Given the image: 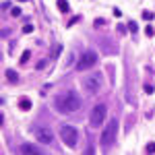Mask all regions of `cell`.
<instances>
[{
    "mask_svg": "<svg viewBox=\"0 0 155 155\" xmlns=\"http://www.w3.org/2000/svg\"><path fill=\"white\" fill-rule=\"evenodd\" d=\"M54 106L58 112H62V114H71V112H77L81 108V97L77 95L75 91H66L64 95H58L54 99Z\"/></svg>",
    "mask_w": 155,
    "mask_h": 155,
    "instance_id": "6da1fadb",
    "label": "cell"
},
{
    "mask_svg": "<svg viewBox=\"0 0 155 155\" xmlns=\"http://www.w3.org/2000/svg\"><path fill=\"white\" fill-rule=\"evenodd\" d=\"M116 139H118V118H112L110 122H108V126H106V130L101 132V139H99V143H101V147H112V145L116 143Z\"/></svg>",
    "mask_w": 155,
    "mask_h": 155,
    "instance_id": "7a4b0ae2",
    "label": "cell"
},
{
    "mask_svg": "<svg viewBox=\"0 0 155 155\" xmlns=\"http://www.w3.org/2000/svg\"><path fill=\"white\" fill-rule=\"evenodd\" d=\"M106 114H108V108H106V103H97V106L91 110L89 124H91L93 128H99L103 122H106Z\"/></svg>",
    "mask_w": 155,
    "mask_h": 155,
    "instance_id": "3957f363",
    "label": "cell"
},
{
    "mask_svg": "<svg viewBox=\"0 0 155 155\" xmlns=\"http://www.w3.org/2000/svg\"><path fill=\"white\" fill-rule=\"evenodd\" d=\"M60 139L64 141L66 147H75L77 145V139H79V134H77V128L71 126V124H64L60 128Z\"/></svg>",
    "mask_w": 155,
    "mask_h": 155,
    "instance_id": "277c9868",
    "label": "cell"
},
{
    "mask_svg": "<svg viewBox=\"0 0 155 155\" xmlns=\"http://www.w3.org/2000/svg\"><path fill=\"white\" fill-rule=\"evenodd\" d=\"M101 83H103V77L99 73H95V75H89L87 79L83 81V87H85L87 93H97L101 89Z\"/></svg>",
    "mask_w": 155,
    "mask_h": 155,
    "instance_id": "5b68a950",
    "label": "cell"
},
{
    "mask_svg": "<svg viewBox=\"0 0 155 155\" xmlns=\"http://www.w3.org/2000/svg\"><path fill=\"white\" fill-rule=\"evenodd\" d=\"M95 62H97V54L93 50H87V52H83V56L79 60V64H77V68H79V71H87V68L95 66Z\"/></svg>",
    "mask_w": 155,
    "mask_h": 155,
    "instance_id": "8992f818",
    "label": "cell"
},
{
    "mask_svg": "<svg viewBox=\"0 0 155 155\" xmlns=\"http://www.w3.org/2000/svg\"><path fill=\"white\" fill-rule=\"evenodd\" d=\"M35 136H37V141L41 145H52L54 143V132H52L48 126H39L35 130Z\"/></svg>",
    "mask_w": 155,
    "mask_h": 155,
    "instance_id": "52a82bcc",
    "label": "cell"
},
{
    "mask_svg": "<svg viewBox=\"0 0 155 155\" xmlns=\"http://www.w3.org/2000/svg\"><path fill=\"white\" fill-rule=\"evenodd\" d=\"M4 77H6L11 83H19V73L13 71V68H6V71H4Z\"/></svg>",
    "mask_w": 155,
    "mask_h": 155,
    "instance_id": "ba28073f",
    "label": "cell"
},
{
    "mask_svg": "<svg viewBox=\"0 0 155 155\" xmlns=\"http://www.w3.org/2000/svg\"><path fill=\"white\" fill-rule=\"evenodd\" d=\"M19 151L21 153H39V149L35 147V145H31V143H23Z\"/></svg>",
    "mask_w": 155,
    "mask_h": 155,
    "instance_id": "9c48e42d",
    "label": "cell"
},
{
    "mask_svg": "<svg viewBox=\"0 0 155 155\" xmlns=\"http://www.w3.org/2000/svg\"><path fill=\"white\" fill-rule=\"evenodd\" d=\"M19 108H21V110H25V112H27V110H31V101H29L27 97H21V101H19Z\"/></svg>",
    "mask_w": 155,
    "mask_h": 155,
    "instance_id": "30bf717a",
    "label": "cell"
},
{
    "mask_svg": "<svg viewBox=\"0 0 155 155\" xmlns=\"http://www.w3.org/2000/svg\"><path fill=\"white\" fill-rule=\"evenodd\" d=\"M58 8H60V13H68V2L66 0H58Z\"/></svg>",
    "mask_w": 155,
    "mask_h": 155,
    "instance_id": "8fae6325",
    "label": "cell"
},
{
    "mask_svg": "<svg viewBox=\"0 0 155 155\" xmlns=\"http://www.w3.org/2000/svg\"><path fill=\"white\" fill-rule=\"evenodd\" d=\"M143 19H145V21H153L155 15H153L151 11H143Z\"/></svg>",
    "mask_w": 155,
    "mask_h": 155,
    "instance_id": "7c38bea8",
    "label": "cell"
},
{
    "mask_svg": "<svg viewBox=\"0 0 155 155\" xmlns=\"http://www.w3.org/2000/svg\"><path fill=\"white\" fill-rule=\"evenodd\" d=\"M116 29H118V33H122V35H124V33L128 31V25H122V23H118V27H116Z\"/></svg>",
    "mask_w": 155,
    "mask_h": 155,
    "instance_id": "4fadbf2b",
    "label": "cell"
},
{
    "mask_svg": "<svg viewBox=\"0 0 155 155\" xmlns=\"http://www.w3.org/2000/svg\"><path fill=\"white\" fill-rule=\"evenodd\" d=\"M136 29H139V25H136V21H130V23H128V31H136Z\"/></svg>",
    "mask_w": 155,
    "mask_h": 155,
    "instance_id": "5bb4252c",
    "label": "cell"
},
{
    "mask_svg": "<svg viewBox=\"0 0 155 155\" xmlns=\"http://www.w3.org/2000/svg\"><path fill=\"white\" fill-rule=\"evenodd\" d=\"M11 15H13V17H21V8H19V6H13V8H11Z\"/></svg>",
    "mask_w": 155,
    "mask_h": 155,
    "instance_id": "9a60e30c",
    "label": "cell"
},
{
    "mask_svg": "<svg viewBox=\"0 0 155 155\" xmlns=\"http://www.w3.org/2000/svg\"><path fill=\"white\" fill-rule=\"evenodd\" d=\"M11 8H13L11 0H4V2H2V11H11Z\"/></svg>",
    "mask_w": 155,
    "mask_h": 155,
    "instance_id": "2e32d148",
    "label": "cell"
},
{
    "mask_svg": "<svg viewBox=\"0 0 155 155\" xmlns=\"http://www.w3.org/2000/svg\"><path fill=\"white\" fill-rule=\"evenodd\" d=\"M23 33H33V25H31V23H27V25L23 27Z\"/></svg>",
    "mask_w": 155,
    "mask_h": 155,
    "instance_id": "e0dca14e",
    "label": "cell"
},
{
    "mask_svg": "<svg viewBox=\"0 0 155 155\" xmlns=\"http://www.w3.org/2000/svg\"><path fill=\"white\" fill-rule=\"evenodd\" d=\"M145 151H147V153H155V143H149V145H147V149H145Z\"/></svg>",
    "mask_w": 155,
    "mask_h": 155,
    "instance_id": "ac0fdd59",
    "label": "cell"
},
{
    "mask_svg": "<svg viewBox=\"0 0 155 155\" xmlns=\"http://www.w3.org/2000/svg\"><path fill=\"white\" fill-rule=\"evenodd\" d=\"M143 89H145V93H149V95H151V93H153V85H149V83H147Z\"/></svg>",
    "mask_w": 155,
    "mask_h": 155,
    "instance_id": "d6986e66",
    "label": "cell"
},
{
    "mask_svg": "<svg viewBox=\"0 0 155 155\" xmlns=\"http://www.w3.org/2000/svg\"><path fill=\"white\" fill-rule=\"evenodd\" d=\"M145 33H147L149 37H153V35H155V29H153V27H147V29H145Z\"/></svg>",
    "mask_w": 155,
    "mask_h": 155,
    "instance_id": "ffe728a7",
    "label": "cell"
},
{
    "mask_svg": "<svg viewBox=\"0 0 155 155\" xmlns=\"http://www.w3.org/2000/svg\"><path fill=\"white\" fill-rule=\"evenodd\" d=\"M27 60H29V52H23V56H21V64H23V62H27Z\"/></svg>",
    "mask_w": 155,
    "mask_h": 155,
    "instance_id": "44dd1931",
    "label": "cell"
},
{
    "mask_svg": "<svg viewBox=\"0 0 155 155\" xmlns=\"http://www.w3.org/2000/svg\"><path fill=\"white\" fill-rule=\"evenodd\" d=\"M44 66H46V60H39V62H37V66H35V68H37V71H41V68H44Z\"/></svg>",
    "mask_w": 155,
    "mask_h": 155,
    "instance_id": "7402d4cb",
    "label": "cell"
},
{
    "mask_svg": "<svg viewBox=\"0 0 155 155\" xmlns=\"http://www.w3.org/2000/svg\"><path fill=\"white\" fill-rule=\"evenodd\" d=\"M21 2H27V0H21Z\"/></svg>",
    "mask_w": 155,
    "mask_h": 155,
    "instance_id": "603a6c76",
    "label": "cell"
}]
</instances>
